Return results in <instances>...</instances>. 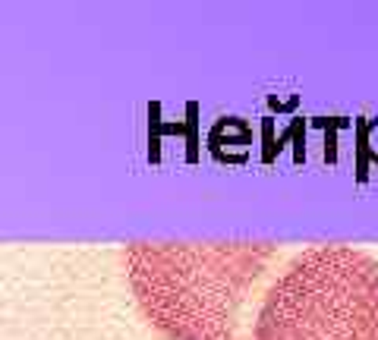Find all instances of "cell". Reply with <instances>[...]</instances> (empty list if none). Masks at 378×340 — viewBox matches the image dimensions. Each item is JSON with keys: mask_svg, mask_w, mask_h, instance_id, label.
<instances>
[{"mask_svg": "<svg viewBox=\"0 0 378 340\" xmlns=\"http://www.w3.org/2000/svg\"><path fill=\"white\" fill-rule=\"evenodd\" d=\"M252 340H378V259L347 243L299 252L265 293Z\"/></svg>", "mask_w": 378, "mask_h": 340, "instance_id": "cell-2", "label": "cell"}, {"mask_svg": "<svg viewBox=\"0 0 378 340\" xmlns=\"http://www.w3.org/2000/svg\"><path fill=\"white\" fill-rule=\"evenodd\" d=\"M275 243H133L123 252L142 315L167 340H243V306Z\"/></svg>", "mask_w": 378, "mask_h": 340, "instance_id": "cell-1", "label": "cell"}]
</instances>
